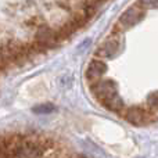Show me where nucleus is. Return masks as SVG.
<instances>
[{"label": "nucleus", "instance_id": "1", "mask_svg": "<svg viewBox=\"0 0 158 158\" xmlns=\"http://www.w3.org/2000/svg\"><path fill=\"white\" fill-rule=\"evenodd\" d=\"M122 28H115L112 29V32L107 36L106 40L101 42V44L96 49L94 56L96 58H101V60H108V58H114L122 50Z\"/></svg>", "mask_w": 158, "mask_h": 158}, {"label": "nucleus", "instance_id": "2", "mask_svg": "<svg viewBox=\"0 0 158 158\" xmlns=\"http://www.w3.org/2000/svg\"><path fill=\"white\" fill-rule=\"evenodd\" d=\"M122 118L126 122L132 123L135 126H144L148 123L156 121V115L153 111H150L148 108H143V107L132 106L129 108H123V111L121 112Z\"/></svg>", "mask_w": 158, "mask_h": 158}, {"label": "nucleus", "instance_id": "3", "mask_svg": "<svg viewBox=\"0 0 158 158\" xmlns=\"http://www.w3.org/2000/svg\"><path fill=\"white\" fill-rule=\"evenodd\" d=\"M89 89H90V93L96 97V100L100 101V104L107 101L108 98L114 97L115 94H118L117 83L112 79L101 78L97 82H94V83L89 85Z\"/></svg>", "mask_w": 158, "mask_h": 158}, {"label": "nucleus", "instance_id": "4", "mask_svg": "<svg viewBox=\"0 0 158 158\" xmlns=\"http://www.w3.org/2000/svg\"><path fill=\"white\" fill-rule=\"evenodd\" d=\"M144 18V8L142 6H132V7L126 8L118 18V27H121L122 29L126 28H132L136 24H139L142 19Z\"/></svg>", "mask_w": 158, "mask_h": 158}, {"label": "nucleus", "instance_id": "5", "mask_svg": "<svg viewBox=\"0 0 158 158\" xmlns=\"http://www.w3.org/2000/svg\"><path fill=\"white\" fill-rule=\"evenodd\" d=\"M35 40L42 43L44 47H47V49H52L61 39H60V36H58L57 29L50 28V27H47V25H40V27L36 28Z\"/></svg>", "mask_w": 158, "mask_h": 158}, {"label": "nucleus", "instance_id": "6", "mask_svg": "<svg viewBox=\"0 0 158 158\" xmlns=\"http://www.w3.org/2000/svg\"><path fill=\"white\" fill-rule=\"evenodd\" d=\"M107 69H108V67L104 60H101V58L90 60V63L86 67V71H85V78H86L87 85H92L97 82L98 79H101L106 75Z\"/></svg>", "mask_w": 158, "mask_h": 158}, {"label": "nucleus", "instance_id": "7", "mask_svg": "<svg viewBox=\"0 0 158 158\" xmlns=\"http://www.w3.org/2000/svg\"><path fill=\"white\" fill-rule=\"evenodd\" d=\"M101 106H103L104 108H107L108 111L118 112V114H121V112L123 111V108H125V103H123V100L118 94H115L114 97H111V98H108L107 101L101 103Z\"/></svg>", "mask_w": 158, "mask_h": 158}, {"label": "nucleus", "instance_id": "8", "mask_svg": "<svg viewBox=\"0 0 158 158\" xmlns=\"http://www.w3.org/2000/svg\"><path fill=\"white\" fill-rule=\"evenodd\" d=\"M146 104H147V108L150 111H153L154 114L158 112V90L157 92H153L147 96V100H146Z\"/></svg>", "mask_w": 158, "mask_h": 158}, {"label": "nucleus", "instance_id": "9", "mask_svg": "<svg viewBox=\"0 0 158 158\" xmlns=\"http://www.w3.org/2000/svg\"><path fill=\"white\" fill-rule=\"evenodd\" d=\"M56 107L53 104L44 103V104H39V106H35L32 108V111L35 114H50V112H54Z\"/></svg>", "mask_w": 158, "mask_h": 158}, {"label": "nucleus", "instance_id": "10", "mask_svg": "<svg viewBox=\"0 0 158 158\" xmlns=\"http://www.w3.org/2000/svg\"><path fill=\"white\" fill-rule=\"evenodd\" d=\"M139 6H142L143 8H158V0H140Z\"/></svg>", "mask_w": 158, "mask_h": 158}]
</instances>
